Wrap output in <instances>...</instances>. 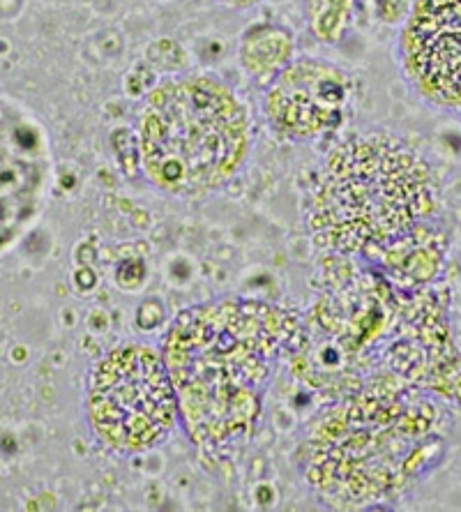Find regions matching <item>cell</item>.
<instances>
[{"mask_svg":"<svg viewBox=\"0 0 461 512\" xmlns=\"http://www.w3.org/2000/svg\"><path fill=\"white\" fill-rule=\"evenodd\" d=\"M49 176L44 134L26 111L0 100V247L33 220Z\"/></svg>","mask_w":461,"mask_h":512,"instance_id":"obj_7","label":"cell"},{"mask_svg":"<svg viewBox=\"0 0 461 512\" xmlns=\"http://www.w3.org/2000/svg\"><path fill=\"white\" fill-rule=\"evenodd\" d=\"M399 63L420 100L461 111V0H415L399 35Z\"/></svg>","mask_w":461,"mask_h":512,"instance_id":"obj_5","label":"cell"},{"mask_svg":"<svg viewBox=\"0 0 461 512\" xmlns=\"http://www.w3.org/2000/svg\"><path fill=\"white\" fill-rule=\"evenodd\" d=\"M351 81L339 67L316 58L291 60L270 79L263 114L279 137L314 141L342 123Z\"/></svg>","mask_w":461,"mask_h":512,"instance_id":"obj_6","label":"cell"},{"mask_svg":"<svg viewBox=\"0 0 461 512\" xmlns=\"http://www.w3.org/2000/svg\"><path fill=\"white\" fill-rule=\"evenodd\" d=\"M293 58V37L286 28L259 24L249 28L240 42V63L254 79H272Z\"/></svg>","mask_w":461,"mask_h":512,"instance_id":"obj_8","label":"cell"},{"mask_svg":"<svg viewBox=\"0 0 461 512\" xmlns=\"http://www.w3.org/2000/svg\"><path fill=\"white\" fill-rule=\"evenodd\" d=\"M88 423L104 446L134 455L162 443L180 406L162 353L146 344L109 351L90 370Z\"/></svg>","mask_w":461,"mask_h":512,"instance_id":"obj_4","label":"cell"},{"mask_svg":"<svg viewBox=\"0 0 461 512\" xmlns=\"http://www.w3.org/2000/svg\"><path fill=\"white\" fill-rule=\"evenodd\" d=\"M296 337V316L249 300H219L180 314L162 356L192 441L219 453L245 439Z\"/></svg>","mask_w":461,"mask_h":512,"instance_id":"obj_1","label":"cell"},{"mask_svg":"<svg viewBox=\"0 0 461 512\" xmlns=\"http://www.w3.org/2000/svg\"><path fill=\"white\" fill-rule=\"evenodd\" d=\"M252 118L224 81L185 74L150 90L136 116L141 171L171 197L222 190L252 150Z\"/></svg>","mask_w":461,"mask_h":512,"instance_id":"obj_3","label":"cell"},{"mask_svg":"<svg viewBox=\"0 0 461 512\" xmlns=\"http://www.w3.org/2000/svg\"><path fill=\"white\" fill-rule=\"evenodd\" d=\"M222 3L231 7H240V10H243V7H252L254 3H259V0H222Z\"/></svg>","mask_w":461,"mask_h":512,"instance_id":"obj_9","label":"cell"},{"mask_svg":"<svg viewBox=\"0 0 461 512\" xmlns=\"http://www.w3.org/2000/svg\"><path fill=\"white\" fill-rule=\"evenodd\" d=\"M434 169L388 130H365L326 155L309 201V227L323 247L385 261L438 215Z\"/></svg>","mask_w":461,"mask_h":512,"instance_id":"obj_2","label":"cell"}]
</instances>
